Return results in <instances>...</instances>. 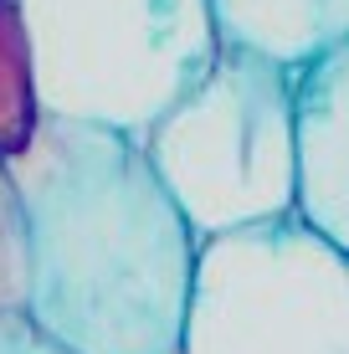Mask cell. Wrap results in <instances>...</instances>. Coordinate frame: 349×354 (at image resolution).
I'll return each instance as SVG.
<instances>
[{"label": "cell", "mask_w": 349, "mask_h": 354, "mask_svg": "<svg viewBox=\"0 0 349 354\" xmlns=\"http://www.w3.org/2000/svg\"><path fill=\"white\" fill-rule=\"evenodd\" d=\"M6 169L26 226L21 313L72 354H180L200 236L134 133L41 113Z\"/></svg>", "instance_id": "1"}, {"label": "cell", "mask_w": 349, "mask_h": 354, "mask_svg": "<svg viewBox=\"0 0 349 354\" xmlns=\"http://www.w3.org/2000/svg\"><path fill=\"white\" fill-rule=\"evenodd\" d=\"M139 144L196 236L293 216V67L221 41L211 67L154 118Z\"/></svg>", "instance_id": "2"}, {"label": "cell", "mask_w": 349, "mask_h": 354, "mask_svg": "<svg viewBox=\"0 0 349 354\" xmlns=\"http://www.w3.org/2000/svg\"><path fill=\"white\" fill-rule=\"evenodd\" d=\"M41 113L144 139L221 52L211 0H21Z\"/></svg>", "instance_id": "3"}, {"label": "cell", "mask_w": 349, "mask_h": 354, "mask_svg": "<svg viewBox=\"0 0 349 354\" xmlns=\"http://www.w3.org/2000/svg\"><path fill=\"white\" fill-rule=\"evenodd\" d=\"M180 354H349V252L298 216L200 236Z\"/></svg>", "instance_id": "4"}, {"label": "cell", "mask_w": 349, "mask_h": 354, "mask_svg": "<svg viewBox=\"0 0 349 354\" xmlns=\"http://www.w3.org/2000/svg\"><path fill=\"white\" fill-rule=\"evenodd\" d=\"M298 205L293 216L349 252V41L293 72Z\"/></svg>", "instance_id": "5"}, {"label": "cell", "mask_w": 349, "mask_h": 354, "mask_svg": "<svg viewBox=\"0 0 349 354\" xmlns=\"http://www.w3.org/2000/svg\"><path fill=\"white\" fill-rule=\"evenodd\" d=\"M211 16L226 46H247L293 72L349 41V0H211Z\"/></svg>", "instance_id": "6"}, {"label": "cell", "mask_w": 349, "mask_h": 354, "mask_svg": "<svg viewBox=\"0 0 349 354\" xmlns=\"http://www.w3.org/2000/svg\"><path fill=\"white\" fill-rule=\"evenodd\" d=\"M41 124L36 93V52L21 16V0H0V160L16 154Z\"/></svg>", "instance_id": "7"}, {"label": "cell", "mask_w": 349, "mask_h": 354, "mask_svg": "<svg viewBox=\"0 0 349 354\" xmlns=\"http://www.w3.org/2000/svg\"><path fill=\"white\" fill-rule=\"evenodd\" d=\"M21 292H26V226L10 169L0 160V308H21Z\"/></svg>", "instance_id": "8"}, {"label": "cell", "mask_w": 349, "mask_h": 354, "mask_svg": "<svg viewBox=\"0 0 349 354\" xmlns=\"http://www.w3.org/2000/svg\"><path fill=\"white\" fill-rule=\"evenodd\" d=\"M0 354H72V349L41 334L21 308H0Z\"/></svg>", "instance_id": "9"}]
</instances>
